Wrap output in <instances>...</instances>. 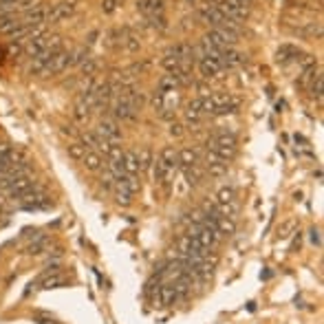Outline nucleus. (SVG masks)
Returning <instances> with one entry per match:
<instances>
[{
    "label": "nucleus",
    "mask_w": 324,
    "mask_h": 324,
    "mask_svg": "<svg viewBox=\"0 0 324 324\" xmlns=\"http://www.w3.org/2000/svg\"><path fill=\"white\" fill-rule=\"evenodd\" d=\"M33 322L36 324H57L55 320H53V315L44 313V311H36V313H33Z\"/></svg>",
    "instance_id": "nucleus-45"
},
{
    "label": "nucleus",
    "mask_w": 324,
    "mask_h": 324,
    "mask_svg": "<svg viewBox=\"0 0 324 324\" xmlns=\"http://www.w3.org/2000/svg\"><path fill=\"white\" fill-rule=\"evenodd\" d=\"M97 135L108 139L110 143H119L122 141V128H119V124L115 122V119H102V122L97 124Z\"/></svg>",
    "instance_id": "nucleus-6"
},
{
    "label": "nucleus",
    "mask_w": 324,
    "mask_h": 324,
    "mask_svg": "<svg viewBox=\"0 0 324 324\" xmlns=\"http://www.w3.org/2000/svg\"><path fill=\"white\" fill-rule=\"evenodd\" d=\"M227 168H229V161H225L218 155H214L212 150H208V174L212 179H221L227 174Z\"/></svg>",
    "instance_id": "nucleus-7"
},
{
    "label": "nucleus",
    "mask_w": 324,
    "mask_h": 324,
    "mask_svg": "<svg viewBox=\"0 0 324 324\" xmlns=\"http://www.w3.org/2000/svg\"><path fill=\"white\" fill-rule=\"evenodd\" d=\"M168 132H170V135L172 137H183V124H179V122H174V119H172V122H170V126H168Z\"/></svg>",
    "instance_id": "nucleus-47"
},
{
    "label": "nucleus",
    "mask_w": 324,
    "mask_h": 324,
    "mask_svg": "<svg viewBox=\"0 0 324 324\" xmlns=\"http://www.w3.org/2000/svg\"><path fill=\"white\" fill-rule=\"evenodd\" d=\"M214 225H216V229L221 231V236H234L236 234V221L229 216H218Z\"/></svg>",
    "instance_id": "nucleus-26"
},
{
    "label": "nucleus",
    "mask_w": 324,
    "mask_h": 324,
    "mask_svg": "<svg viewBox=\"0 0 324 324\" xmlns=\"http://www.w3.org/2000/svg\"><path fill=\"white\" fill-rule=\"evenodd\" d=\"M181 62H183V60L176 55V53H174V49H170V51L163 55V60H161V66H163L165 71H170V73H176V71H179V66H181Z\"/></svg>",
    "instance_id": "nucleus-28"
},
{
    "label": "nucleus",
    "mask_w": 324,
    "mask_h": 324,
    "mask_svg": "<svg viewBox=\"0 0 324 324\" xmlns=\"http://www.w3.org/2000/svg\"><path fill=\"white\" fill-rule=\"evenodd\" d=\"M300 49L293 44H280V49L276 51V62L278 64H287V62H296V57L300 55Z\"/></svg>",
    "instance_id": "nucleus-19"
},
{
    "label": "nucleus",
    "mask_w": 324,
    "mask_h": 324,
    "mask_svg": "<svg viewBox=\"0 0 324 324\" xmlns=\"http://www.w3.org/2000/svg\"><path fill=\"white\" fill-rule=\"evenodd\" d=\"M49 249H51V238L44 236V234H38L36 241H33L31 245H26L24 254H29V256H42L44 251H49Z\"/></svg>",
    "instance_id": "nucleus-15"
},
{
    "label": "nucleus",
    "mask_w": 324,
    "mask_h": 324,
    "mask_svg": "<svg viewBox=\"0 0 324 324\" xmlns=\"http://www.w3.org/2000/svg\"><path fill=\"white\" fill-rule=\"evenodd\" d=\"M69 57H71V51H57L55 55L51 57V64H49V75H60L69 69Z\"/></svg>",
    "instance_id": "nucleus-13"
},
{
    "label": "nucleus",
    "mask_w": 324,
    "mask_h": 324,
    "mask_svg": "<svg viewBox=\"0 0 324 324\" xmlns=\"http://www.w3.org/2000/svg\"><path fill=\"white\" fill-rule=\"evenodd\" d=\"M46 13H49V7L38 3V5L29 7V9L22 13L20 22H22L24 26H42V24H46Z\"/></svg>",
    "instance_id": "nucleus-5"
},
{
    "label": "nucleus",
    "mask_w": 324,
    "mask_h": 324,
    "mask_svg": "<svg viewBox=\"0 0 324 324\" xmlns=\"http://www.w3.org/2000/svg\"><path fill=\"white\" fill-rule=\"evenodd\" d=\"M99 183H102V188L104 190H115V183H117V179L110 174L108 170L104 168V172H102V176H99Z\"/></svg>",
    "instance_id": "nucleus-42"
},
{
    "label": "nucleus",
    "mask_w": 324,
    "mask_h": 324,
    "mask_svg": "<svg viewBox=\"0 0 324 324\" xmlns=\"http://www.w3.org/2000/svg\"><path fill=\"white\" fill-rule=\"evenodd\" d=\"M46 42H49V36H38V38H33V40H26L24 46H22V51L26 53L29 57H36L38 53H42L46 49Z\"/></svg>",
    "instance_id": "nucleus-17"
},
{
    "label": "nucleus",
    "mask_w": 324,
    "mask_h": 324,
    "mask_svg": "<svg viewBox=\"0 0 324 324\" xmlns=\"http://www.w3.org/2000/svg\"><path fill=\"white\" fill-rule=\"evenodd\" d=\"M137 11L143 13L145 18L163 13V0H137Z\"/></svg>",
    "instance_id": "nucleus-18"
},
{
    "label": "nucleus",
    "mask_w": 324,
    "mask_h": 324,
    "mask_svg": "<svg viewBox=\"0 0 324 324\" xmlns=\"http://www.w3.org/2000/svg\"><path fill=\"white\" fill-rule=\"evenodd\" d=\"M317 73H320V71H317L315 66H309V69H304L302 75L298 77V86H300V89H309V86L313 84V79H315Z\"/></svg>",
    "instance_id": "nucleus-35"
},
{
    "label": "nucleus",
    "mask_w": 324,
    "mask_h": 324,
    "mask_svg": "<svg viewBox=\"0 0 324 324\" xmlns=\"http://www.w3.org/2000/svg\"><path fill=\"white\" fill-rule=\"evenodd\" d=\"M157 296H159V304H161V307H172V304L179 300L174 284H159V293Z\"/></svg>",
    "instance_id": "nucleus-21"
},
{
    "label": "nucleus",
    "mask_w": 324,
    "mask_h": 324,
    "mask_svg": "<svg viewBox=\"0 0 324 324\" xmlns=\"http://www.w3.org/2000/svg\"><path fill=\"white\" fill-rule=\"evenodd\" d=\"M179 86H183V84H181V79H179L176 73H170V75H165V77L159 79V93L174 91V89H179Z\"/></svg>",
    "instance_id": "nucleus-30"
},
{
    "label": "nucleus",
    "mask_w": 324,
    "mask_h": 324,
    "mask_svg": "<svg viewBox=\"0 0 324 324\" xmlns=\"http://www.w3.org/2000/svg\"><path fill=\"white\" fill-rule=\"evenodd\" d=\"M159 159L165 165H170V168H179V150H174L172 145H165L161 150V155H159Z\"/></svg>",
    "instance_id": "nucleus-31"
},
{
    "label": "nucleus",
    "mask_w": 324,
    "mask_h": 324,
    "mask_svg": "<svg viewBox=\"0 0 324 324\" xmlns=\"http://www.w3.org/2000/svg\"><path fill=\"white\" fill-rule=\"evenodd\" d=\"M205 42H210L214 49L225 51V49H234V44L238 42V31L225 29V26H214L203 36Z\"/></svg>",
    "instance_id": "nucleus-2"
},
{
    "label": "nucleus",
    "mask_w": 324,
    "mask_h": 324,
    "mask_svg": "<svg viewBox=\"0 0 324 324\" xmlns=\"http://www.w3.org/2000/svg\"><path fill=\"white\" fill-rule=\"evenodd\" d=\"M124 170H126V174H139V159H137V152L135 150H126L124 152Z\"/></svg>",
    "instance_id": "nucleus-25"
},
{
    "label": "nucleus",
    "mask_w": 324,
    "mask_h": 324,
    "mask_svg": "<svg viewBox=\"0 0 324 324\" xmlns=\"http://www.w3.org/2000/svg\"><path fill=\"white\" fill-rule=\"evenodd\" d=\"M112 196H115V203L117 205H122V208H130V205H132V196H135V194H130L128 190L115 188V190H112Z\"/></svg>",
    "instance_id": "nucleus-36"
},
{
    "label": "nucleus",
    "mask_w": 324,
    "mask_h": 324,
    "mask_svg": "<svg viewBox=\"0 0 324 324\" xmlns=\"http://www.w3.org/2000/svg\"><path fill=\"white\" fill-rule=\"evenodd\" d=\"M137 159H139V170H150L152 168V161H155V155H152L150 148H141L137 152Z\"/></svg>",
    "instance_id": "nucleus-33"
},
{
    "label": "nucleus",
    "mask_w": 324,
    "mask_h": 324,
    "mask_svg": "<svg viewBox=\"0 0 324 324\" xmlns=\"http://www.w3.org/2000/svg\"><path fill=\"white\" fill-rule=\"evenodd\" d=\"M309 93L313 97H317V102H322V93H324V77H322V73H317V75H315L313 84L309 86Z\"/></svg>",
    "instance_id": "nucleus-41"
},
{
    "label": "nucleus",
    "mask_w": 324,
    "mask_h": 324,
    "mask_svg": "<svg viewBox=\"0 0 324 324\" xmlns=\"http://www.w3.org/2000/svg\"><path fill=\"white\" fill-rule=\"evenodd\" d=\"M66 152H69V157L73 159V161H82L84 155H86V145L82 141H71L69 145H66Z\"/></svg>",
    "instance_id": "nucleus-32"
},
{
    "label": "nucleus",
    "mask_w": 324,
    "mask_h": 324,
    "mask_svg": "<svg viewBox=\"0 0 324 324\" xmlns=\"http://www.w3.org/2000/svg\"><path fill=\"white\" fill-rule=\"evenodd\" d=\"M243 3H249V0H243Z\"/></svg>",
    "instance_id": "nucleus-52"
},
{
    "label": "nucleus",
    "mask_w": 324,
    "mask_h": 324,
    "mask_svg": "<svg viewBox=\"0 0 324 324\" xmlns=\"http://www.w3.org/2000/svg\"><path fill=\"white\" fill-rule=\"evenodd\" d=\"M115 188H122V190H128L130 194H137V192L141 190V183L137 181V174H124L117 179Z\"/></svg>",
    "instance_id": "nucleus-23"
},
{
    "label": "nucleus",
    "mask_w": 324,
    "mask_h": 324,
    "mask_svg": "<svg viewBox=\"0 0 324 324\" xmlns=\"http://www.w3.org/2000/svg\"><path fill=\"white\" fill-rule=\"evenodd\" d=\"M291 33H293V36H298V38H313V36L320 38V36H322V26H320V22H307V24L293 26V29H291Z\"/></svg>",
    "instance_id": "nucleus-20"
},
{
    "label": "nucleus",
    "mask_w": 324,
    "mask_h": 324,
    "mask_svg": "<svg viewBox=\"0 0 324 324\" xmlns=\"http://www.w3.org/2000/svg\"><path fill=\"white\" fill-rule=\"evenodd\" d=\"M194 163H198V155L194 148L179 150V168H192Z\"/></svg>",
    "instance_id": "nucleus-27"
},
{
    "label": "nucleus",
    "mask_w": 324,
    "mask_h": 324,
    "mask_svg": "<svg viewBox=\"0 0 324 324\" xmlns=\"http://www.w3.org/2000/svg\"><path fill=\"white\" fill-rule=\"evenodd\" d=\"M145 22H148L150 29H157V31H165V29H168V20H165L163 13H157V16L145 18Z\"/></svg>",
    "instance_id": "nucleus-39"
},
{
    "label": "nucleus",
    "mask_w": 324,
    "mask_h": 324,
    "mask_svg": "<svg viewBox=\"0 0 324 324\" xmlns=\"http://www.w3.org/2000/svg\"><path fill=\"white\" fill-rule=\"evenodd\" d=\"M82 163H84V168L89 170V172H99V170L104 168V159H102V155H99V152H95V150H86Z\"/></svg>",
    "instance_id": "nucleus-22"
},
{
    "label": "nucleus",
    "mask_w": 324,
    "mask_h": 324,
    "mask_svg": "<svg viewBox=\"0 0 324 324\" xmlns=\"http://www.w3.org/2000/svg\"><path fill=\"white\" fill-rule=\"evenodd\" d=\"M82 143L86 145V148H97V143H99V135H97L95 130L84 132V135H82Z\"/></svg>",
    "instance_id": "nucleus-43"
},
{
    "label": "nucleus",
    "mask_w": 324,
    "mask_h": 324,
    "mask_svg": "<svg viewBox=\"0 0 324 324\" xmlns=\"http://www.w3.org/2000/svg\"><path fill=\"white\" fill-rule=\"evenodd\" d=\"M218 205H229V203H236V190L231 185H225V188L218 190Z\"/></svg>",
    "instance_id": "nucleus-34"
},
{
    "label": "nucleus",
    "mask_w": 324,
    "mask_h": 324,
    "mask_svg": "<svg viewBox=\"0 0 324 324\" xmlns=\"http://www.w3.org/2000/svg\"><path fill=\"white\" fill-rule=\"evenodd\" d=\"M73 115H75L77 122H86L91 115V106L84 102V99H79L77 97V102H75V110H73Z\"/></svg>",
    "instance_id": "nucleus-38"
},
{
    "label": "nucleus",
    "mask_w": 324,
    "mask_h": 324,
    "mask_svg": "<svg viewBox=\"0 0 324 324\" xmlns=\"http://www.w3.org/2000/svg\"><path fill=\"white\" fill-rule=\"evenodd\" d=\"M89 57H91L89 46H79V49L71 51V57H69V69H75V66H79L82 62H86Z\"/></svg>",
    "instance_id": "nucleus-29"
},
{
    "label": "nucleus",
    "mask_w": 324,
    "mask_h": 324,
    "mask_svg": "<svg viewBox=\"0 0 324 324\" xmlns=\"http://www.w3.org/2000/svg\"><path fill=\"white\" fill-rule=\"evenodd\" d=\"M20 157V152L11 148V143H0V174L11 168V163Z\"/></svg>",
    "instance_id": "nucleus-16"
},
{
    "label": "nucleus",
    "mask_w": 324,
    "mask_h": 324,
    "mask_svg": "<svg viewBox=\"0 0 324 324\" xmlns=\"http://www.w3.org/2000/svg\"><path fill=\"white\" fill-rule=\"evenodd\" d=\"M112 115L119 122H137V115L139 110L132 108L130 104H126L124 99H115V104H112Z\"/></svg>",
    "instance_id": "nucleus-8"
},
{
    "label": "nucleus",
    "mask_w": 324,
    "mask_h": 324,
    "mask_svg": "<svg viewBox=\"0 0 324 324\" xmlns=\"http://www.w3.org/2000/svg\"><path fill=\"white\" fill-rule=\"evenodd\" d=\"M236 148H238V139L231 132H218L216 137H212L208 141V150H212L225 161H231L236 157Z\"/></svg>",
    "instance_id": "nucleus-1"
},
{
    "label": "nucleus",
    "mask_w": 324,
    "mask_h": 324,
    "mask_svg": "<svg viewBox=\"0 0 324 324\" xmlns=\"http://www.w3.org/2000/svg\"><path fill=\"white\" fill-rule=\"evenodd\" d=\"M174 172H176V168H170V165H165L161 159H155L152 161V176H155V183H170V179L174 176Z\"/></svg>",
    "instance_id": "nucleus-9"
},
{
    "label": "nucleus",
    "mask_w": 324,
    "mask_h": 324,
    "mask_svg": "<svg viewBox=\"0 0 324 324\" xmlns=\"http://www.w3.org/2000/svg\"><path fill=\"white\" fill-rule=\"evenodd\" d=\"M97 69H99V64H97V60H93V57H89L86 62L79 64V73H82V77H93L97 73Z\"/></svg>",
    "instance_id": "nucleus-40"
},
{
    "label": "nucleus",
    "mask_w": 324,
    "mask_h": 324,
    "mask_svg": "<svg viewBox=\"0 0 324 324\" xmlns=\"http://www.w3.org/2000/svg\"><path fill=\"white\" fill-rule=\"evenodd\" d=\"M183 176H185V181H188V185L194 188V185L201 183V179L205 176V170L198 163H194L192 168H183Z\"/></svg>",
    "instance_id": "nucleus-24"
},
{
    "label": "nucleus",
    "mask_w": 324,
    "mask_h": 324,
    "mask_svg": "<svg viewBox=\"0 0 324 324\" xmlns=\"http://www.w3.org/2000/svg\"><path fill=\"white\" fill-rule=\"evenodd\" d=\"M188 3H192V5H194V0H188Z\"/></svg>",
    "instance_id": "nucleus-51"
},
{
    "label": "nucleus",
    "mask_w": 324,
    "mask_h": 324,
    "mask_svg": "<svg viewBox=\"0 0 324 324\" xmlns=\"http://www.w3.org/2000/svg\"><path fill=\"white\" fill-rule=\"evenodd\" d=\"M79 5V0H60V3H55L53 7H49V13H46V22L49 24H57L62 22V20H66L69 16H73Z\"/></svg>",
    "instance_id": "nucleus-3"
},
{
    "label": "nucleus",
    "mask_w": 324,
    "mask_h": 324,
    "mask_svg": "<svg viewBox=\"0 0 324 324\" xmlns=\"http://www.w3.org/2000/svg\"><path fill=\"white\" fill-rule=\"evenodd\" d=\"M163 97H165V93H155V95H152V99H150V104H152V108H155V112H159L161 108H165L163 106Z\"/></svg>",
    "instance_id": "nucleus-46"
},
{
    "label": "nucleus",
    "mask_w": 324,
    "mask_h": 324,
    "mask_svg": "<svg viewBox=\"0 0 324 324\" xmlns=\"http://www.w3.org/2000/svg\"><path fill=\"white\" fill-rule=\"evenodd\" d=\"M293 229H296V221H284L280 227H278V236H280V238H289L291 234H293Z\"/></svg>",
    "instance_id": "nucleus-44"
},
{
    "label": "nucleus",
    "mask_w": 324,
    "mask_h": 324,
    "mask_svg": "<svg viewBox=\"0 0 324 324\" xmlns=\"http://www.w3.org/2000/svg\"><path fill=\"white\" fill-rule=\"evenodd\" d=\"M33 185H36V181H33V176H31V174H26V176H18L16 181H11L5 190H7V194H9V196L16 198V196H20V194H24L26 190H31Z\"/></svg>",
    "instance_id": "nucleus-12"
},
{
    "label": "nucleus",
    "mask_w": 324,
    "mask_h": 324,
    "mask_svg": "<svg viewBox=\"0 0 324 324\" xmlns=\"http://www.w3.org/2000/svg\"><path fill=\"white\" fill-rule=\"evenodd\" d=\"M198 71H201L203 77H216L225 69L221 64V57H201L198 60Z\"/></svg>",
    "instance_id": "nucleus-10"
},
{
    "label": "nucleus",
    "mask_w": 324,
    "mask_h": 324,
    "mask_svg": "<svg viewBox=\"0 0 324 324\" xmlns=\"http://www.w3.org/2000/svg\"><path fill=\"white\" fill-rule=\"evenodd\" d=\"M309 238H311V243H313L315 247H322V236H320V229H317V227H311Z\"/></svg>",
    "instance_id": "nucleus-49"
},
{
    "label": "nucleus",
    "mask_w": 324,
    "mask_h": 324,
    "mask_svg": "<svg viewBox=\"0 0 324 324\" xmlns=\"http://www.w3.org/2000/svg\"><path fill=\"white\" fill-rule=\"evenodd\" d=\"M66 284H69V280H66L64 276L53 274V276H46L42 280V289H57V287H66Z\"/></svg>",
    "instance_id": "nucleus-37"
},
{
    "label": "nucleus",
    "mask_w": 324,
    "mask_h": 324,
    "mask_svg": "<svg viewBox=\"0 0 324 324\" xmlns=\"http://www.w3.org/2000/svg\"><path fill=\"white\" fill-rule=\"evenodd\" d=\"M117 0H102V11L104 13H112V11H115L117 9Z\"/></svg>",
    "instance_id": "nucleus-50"
},
{
    "label": "nucleus",
    "mask_w": 324,
    "mask_h": 324,
    "mask_svg": "<svg viewBox=\"0 0 324 324\" xmlns=\"http://www.w3.org/2000/svg\"><path fill=\"white\" fill-rule=\"evenodd\" d=\"M22 26L24 24L20 22V18H16L13 13H7V16L0 18V33H5V36H9V38L16 36Z\"/></svg>",
    "instance_id": "nucleus-14"
},
{
    "label": "nucleus",
    "mask_w": 324,
    "mask_h": 324,
    "mask_svg": "<svg viewBox=\"0 0 324 324\" xmlns=\"http://www.w3.org/2000/svg\"><path fill=\"white\" fill-rule=\"evenodd\" d=\"M60 132H62V137H75L77 128L73 124H64V126H60Z\"/></svg>",
    "instance_id": "nucleus-48"
},
{
    "label": "nucleus",
    "mask_w": 324,
    "mask_h": 324,
    "mask_svg": "<svg viewBox=\"0 0 324 324\" xmlns=\"http://www.w3.org/2000/svg\"><path fill=\"white\" fill-rule=\"evenodd\" d=\"M245 62H247V55H243L241 51H236V49H225L221 53V64H223V69H238V66H243Z\"/></svg>",
    "instance_id": "nucleus-11"
},
{
    "label": "nucleus",
    "mask_w": 324,
    "mask_h": 324,
    "mask_svg": "<svg viewBox=\"0 0 324 324\" xmlns=\"http://www.w3.org/2000/svg\"><path fill=\"white\" fill-rule=\"evenodd\" d=\"M218 9H221L229 20H236V22L249 18V5L243 3V0H223V3L218 5Z\"/></svg>",
    "instance_id": "nucleus-4"
}]
</instances>
